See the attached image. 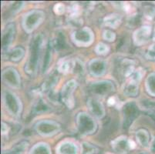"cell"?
I'll list each match as a JSON object with an SVG mask.
<instances>
[{
    "mask_svg": "<svg viewBox=\"0 0 155 154\" xmlns=\"http://www.w3.org/2000/svg\"><path fill=\"white\" fill-rule=\"evenodd\" d=\"M43 45L44 39L42 34H37L32 39L29 46V57L25 66V72L29 76H34L37 73Z\"/></svg>",
    "mask_w": 155,
    "mask_h": 154,
    "instance_id": "1",
    "label": "cell"
},
{
    "mask_svg": "<svg viewBox=\"0 0 155 154\" xmlns=\"http://www.w3.org/2000/svg\"><path fill=\"white\" fill-rule=\"evenodd\" d=\"M45 12L39 9H32L24 14L22 19V26L28 34L34 32L45 19Z\"/></svg>",
    "mask_w": 155,
    "mask_h": 154,
    "instance_id": "2",
    "label": "cell"
},
{
    "mask_svg": "<svg viewBox=\"0 0 155 154\" xmlns=\"http://www.w3.org/2000/svg\"><path fill=\"white\" fill-rule=\"evenodd\" d=\"M2 102L5 110L11 116L18 117L22 110V104L20 99L15 93L10 90H5L2 92Z\"/></svg>",
    "mask_w": 155,
    "mask_h": 154,
    "instance_id": "3",
    "label": "cell"
},
{
    "mask_svg": "<svg viewBox=\"0 0 155 154\" xmlns=\"http://www.w3.org/2000/svg\"><path fill=\"white\" fill-rule=\"evenodd\" d=\"M76 122L79 132L82 135H91L97 129V122L87 113H79L76 117Z\"/></svg>",
    "mask_w": 155,
    "mask_h": 154,
    "instance_id": "4",
    "label": "cell"
},
{
    "mask_svg": "<svg viewBox=\"0 0 155 154\" xmlns=\"http://www.w3.org/2000/svg\"><path fill=\"white\" fill-rule=\"evenodd\" d=\"M71 39L79 47H87L91 46L94 40V34L89 27H84L73 32Z\"/></svg>",
    "mask_w": 155,
    "mask_h": 154,
    "instance_id": "5",
    "label": "cell"
},
{
    "mask_svg": "<svg viewBox=\"0 0 155 154\" xmlns=\"http://www.w3.org/2000/svg\"><path fill=\"white\" fill-rule=\"evenodd\" d=\"M34 129L39 135L44 137H50L58 133L61 129V126L58 123L53 120H43L35 124Z\"/></svg>",
    "mask_w": 155,
    "mask_h": 154,
    "instance_id": "6",
    "label": "cell"
},
{
    "mask_svg": "<svg viewBox=\"0 0 155 154\" xmlns=\"http://www.w3.org/2000/svg\"><path fill=\"white\" fill-rule=\"evenodd\" d=\"M77 87V83L75 80H70L65 83L62 87L60 98L65 106L70 110L73 109L75 106V99L73 93Z\"/></svg>",
    "mask_w": 155,
    "mask_h": 154,
    "instance_id": "7",
    "label": "cell"
},
{
    "mask_svg": "<svg viewBox=\"0 0 155 154\" xmlns=\"http://www.w3.org/2000/svg\"><path fill=\"white\" fill-rule=\"evenodd\" d=\"M115 90L114 83L109 80H101L96 81L90 85V90L97 97H104L110 95Z\"/></svg>",
    "mask_w": 155,
    "mask_h": 154,
    "instance_id": "8",
    "label": "cell"
},
{
    "mask_svg": "<svg viewBox=\"0 0 155 154\" xmlns=\"http://www.w3.org/2000/svg\"><path fill=\"white\" fill-rule=\"evenodd\" d=\"M139 114L138 106L135 102H128L123 107V125L125 129L130 126Z\"/></svg>",
    "mask_w": 155,
    "mask_h": 154,
    "instance_id": "9",
    "label": "cell"
},
{
    "mask_svg": "<svg viewBox=\"0 0 155 154\" xmlns=\"http://www.w3.org/2000/svg\"><path fill=\"white\" fill-rule=\"evenodd\" d=\"M2 81L12 89H19L21 87L20 75L12 67L6 68L2 72Z\"/></svg>",
    "mask_w": 155,
    "mask_h": 154,
    "instance_id": "10",
    "label": "cell"
},
{
    "mask_svg": "<svg viewBox=\"0 0 155 154\" xmlns=\"http://www.w3.org/2000/svg\"><path fill=\"white\" fill-rule=\"evenodd\" d=\"M112 149L117 153H127L130 150L136 147V144L131 139H129L125 136H120L111 142Z\"/></svg>",
    "mask_w": 155,
    "mask_h": 154,
    "instance_id": "11",
    "label": "cell"
},
{
    "mask_svg": "<svg viewBox=\"0 0 155 154\" xmlns=\"http://www.w3.org/2000/svg\"><path fill=\"white\" fill-rule=\"evenodd\" d=\"M15 27L13 23H9L6 25V27L4 29L2 36V42H1V46H2V53H8L9 49H10L13 42L14 38H15Z\"/></svg>",
    "mask_w": 155,
    "mask_h": 154,
    "instance_id": "12",
    "label": "cell"
},
{
    "mask_svg": "<svg viewBox=\"0 0 155 154\" xmlns=\"http://www.w3.org/2000/svg\"><path fill=\"white\" fill-rule=\"evenodd\" d=\"M151 32L152 29L150 25H143L136 29L133 34V40L135 46H143L148 42Z\"/></svg>",
    "mask_w": 155,
    "mask_h": 154,
    "instance_id": "13",
    "label": "cell"
},
{
    "mask_svg": "<svg viewBox=\"0 0 155 154\" xmlns=\"http://www.w3.org/2000/svg\"><path fill=\"white\" fill-rule=\"evenodd\" d=\"M107 64L105 60L101 59H94L88 64L89 72L94 77L104 76L107 71Z\"/></svg>",
    "mask_w": 155,
    "mask_h": 154,
    "instance_id": "14",
    "label": "cell"
},
{
    "mask_svg": "<svg viewBox=\"0 0 155 154\" xmlns=\"http://www.w3.org/2000/svg\"><path fill=\"white\" fill-rule=\"evenodd\" d=\"M87 107H88L90 112L97 119H103L105 116L106 111L104 106L96 98H89L87 102Z\"/></svg>",
    "mask_w": 155,
    "mask_h": 154,
    "instance_id": "15",
    "label": "cell"
},
{
    "mask_svg": "<svg viewBox=\"0 0 155 154\" xmlns=\"http://www.w3.org/2000/svg\"><path fill=\"white\" fill-rule=\"evenodd\" d=\"M118 71L124 78H130L135 71V61L131 59H123L118 64Z\"/></svg>",
    "mask_w": 155,
    "mask_h": 154,
    "instance_id": "16",
    "label": "cell"
},
{
    "mask_svg": "<svg viewBox=\"0 0 155 154\" xmlns=\"http://www.w3.org/2000/svg\"><path fill=\"white\" fill-rule=\"evenodd\" d=\"M56 154H78V147L71 141H63L56 147Z\"/></svg>",
    "mask_w": 155,
    "mask_h": 154,
    "instance_id": "17",
    "label": "cell"
},
{
    "mask_svg": "<svg viewBox=\"0 0 155 154\" xmlns=\"http://www.w3.org/2000/svg\"><path fill=\"white\" fill-rule=\"evenodd\" d=\"M122 22V16L118 13H112L104 18V24L107 27L117 29Z\"/></svg>",
    "mask_w": 155,
    "mask_h": 154,
    "instance_id": "18",
    "label": "cell"
},
{
    "mask_svg": "<svg viewBox=\"0 0 155 154\" xmlns=\"http://www.w3.org/2000/svg\"><path fill=\"white\" fill-rule=\"evenodd\" d=\"M53 46L51 42H49L46 46V51H45L44 56H43V63H42V72L45 73L47 72L50 66V63L52 62V57H53Z\"/></svg>",
    "mask_w": 155,
    "mask_h": 154,
    "instance_id": "19",
    "label": "cell"
},
{
    "mask_svg": "<svg viewBox=\"0 0 155 154\" xmlns=\"http://www.w3.org/2000/svg\"><path fill=\"white\" fill-rule=\"evenodd\" d=\"M139 93V83L129 79L127 83L124 87V93L127 97H134L138 95Z\"/></svg>",
    "mask_w": 155,
    "mask_h": 154,
    "instance_id": "20",
    "label": "cell"
},
{
    "mask_svg": "<svg viewBox=\"0 0 155 154\" xmlns=\"http://www.w3.org/2000/svg\"><path fill=\"white\" fill-rule=\"evenodd\" d=\"M74 61H75V59H67V58L62 59L59 62L57 70L60 73H63V74H67V73H71V72L73 73V67H74Z\"/></svg>",
    "mask_w": 155,
    "mask_h": 154,
    "instance_id": "21",
    "label": "cell"
},
{
    "mask_svg": "<svg viewBox=\"0 0 155 154\" xmlns=\"http://www.w3.org/2000/svg\"><path fill=\"white\" fill-rule=\"evenodd\" d=\"M5 58L7 59H9L12 62H19L20 61L21 59L24 57V55H25V50L22 47L20 46H18V47H15L14 49H12V50L9 51L8 53H5ZM3 54V55H5Z\"/></svg>",
    "mask_w": 155,
    "mask_h": 154,
    "instance_id": "22",
    "label": "cell"
},
{
    "mask_svg": "<svg viewBox=\"0 0 155 154\" xmlns=\"http://www.w3.org/2000/svg\"><path fill=\"white\" fill-rule=\"evenodd\" d=\"M136 139L140 146L147 147L150 143V134L145 129H138L136 132Z\"/></svg>",
    "mask_w": 155,
    "mask_h": 154,
    "instance_id": "23",
    "label": "cell"
},
{
    "mask_svg": "<svg viewBox=\"0 0 155 154\" xmlns=\"http://www.w3.org/2000/svg\"><path fill=\"white\" fill-rule=\"evenodd\" d=\"M29 154H52L50 146L45 143H38L32 146Z\"/></svg>",
    "mask_w": 155,
    "mask_h": 154,
    "instance_id": "24",
    "label": "cell"
},
{
    "mask_svg": "<svg viewBox=\"0 0 155 154\" xmlns=\"http://www.w3.org/2000/svg\"><path fill=\"white\" fill-rule=\"evenodd\" d=\"M29 143L26 141H22L9 150L2 151V154H23L27 149Z\"/></svg>",
    "mask_w": 155,
    "mask_h": 154,
    "instance_id": "25",
    "label": "cell"
},
{
    "mask_svg": "<svg viewBox=\"0 0 155 154\" xmlns=\"http://www.w3.org/2000/svg\"><path fill=\"white\" fill-rule=\"evenodd\" d=\"M51 43L53 48H54L56 51L64 49L66 47V39H65L64 35L62 32H58Z\"/></svg>",
    "mask_w": 155,
    "mask_h": 154,
    "instance_id": "26",
    "label": "cell"
},
{
    "mask_svg": "<svg viewBox=\"0 0 155 154\" xmlns=\"http://www.w3.org/2000/svg\"><path fill=\"white\" fill-rule=\"evenodd\" d=\"M58 82V76L53 74L49 76V78L46 79L43 84L42 85V90L43 92H50L53 90V87Z\"/></svg>",
    "mask_w": 155,
    "mask_h": 154,
    "instance_id": "27",
    "label": "cell"
},
{
    "mask_svg": "<svg viewBox=\"0 0 155 154\" xmlns=\"http://www.w3.org/2000/svg\"><path fill=\"white\" fill-rule=\"evenodd\" d=\"M147 92L152 97H155V73H150L145 81Z\"/></svg>",
    "mask_w": 155,
    "mask_h": 154,
    "instance_id": "28",
    "label": "cell"
},
{
    "mask_svg": "<svg viewBox=\"0 0 155 154\" xmlns=\"http://www.w3.org/2000/svg\"><path fill=\"white\" fill-rule=\"evenodd\" d=\"M50 110V106L47 104L46 101L43 100V99H39L36 102V103L34 104L33 106V113L36 114L43 113Z\"/></svg>",
    "mask_w": 155,
    "mask_h": 154,
    "instance_id": "29",
    "label": "cell"
},
{
    "mask_svg": "<svg viewBox=\"0 0 155 154\" xmlns=\"http://www.w3.org/2000/svg\"><path fill=\"white\" fill-rule=\"evenodd\" d=\"M85 65L80 59H76L74 61V67H73V73H75L76 75L81 76H84L85 73Z\"/></svg>",
    "mask_w": 155,
    "mask_h": 154,
    "instance_id": "30",
    "label": "cell"
},
{
    "mask_svg": "<svg viewBox=\"0 0 155 154\" xmlns=\"http://www.w3.org/2000/svg\"><path fill=\"white\" fill-rule=\"evenodd\" d=\"M81 152L82 154H95L97 152V148L90 143L83 142L81 143Z\"/></svg>",
    "mask_w": 155,
    "mask_h": 154,
    "instance_id": "31",
    "label": "cell"
},
{
    "mask_svg": "<svg viewBox=\"0 0 155 154\" xmlns=\"http://www.w3.org/2000/svg\"><path fill=\"white\" fill-rule=\"evenodd\" d=\"M143 16L148 20H152L155 18V6L152 5H146L143 6Z\"/></svg>",
    "mask_w": 155,
    "mask_h": 154,
    "instance_id": "32",
    "label": "cell"
},
{
    "mask_svg": "<svg viewBox=\"0 0 155 154\" xmlns=\"http://www.w3.org/2000/svg\"><path fill=\"white\" fill-rule=\"evenodd\" d=\"M95 53L97 55L100 56H106L110 52V47L107 44L104 43V42H99L98 44L96 46L95 49Z\"/></svg>",
    "mask_w": 155,
    "mask_h": 154,
    "instance_id": "33",
    "label": "cell"
},
{
    "mask_svg": "<svg viewBox=\"0 0 155 154\" xmlns=\"http://www.w3.org/2000/svg\"><path fill=\"white\" fill-rule=\"evenodd\" d=\"M103 38L107 42H114L116 39V34L110 29H105L103 32Z\"/></svg>",
    "mask_w": 155,
    "mask_h": 154,
    "instance_id": "34",
    "label": "cell"
},
{
    "mask_svg": "<svg viewBox=\"0 0 155 154\" xmlns=\"http://www.w3.org/2000/svg\"><path fill=\"white\" fill-rule=\"evenodd\" d=\"M146 58L151 61H155V43L148 47L146 53Z\"/></svg>",
    "mask_w": 155,
    "mask_h": 154,
    "instance_id": "35",
    "label": "cell"
},
{
    "mask_svg": "<svg viewBox=\"0 0 155 154\" xmlns=\"http://www.w3.org/2000/svg\"><path fill=\"white\" fill-rule=\"evenodd\" d=\"M55 13L57 15H63L65 12V5L63 3H57L54 5L53 8Z\"/></svg>",
    "mask_w": 155,
    "mask_h": 154,
    "instance_id": "36",
    "label": "cell"
},
{
    "mask_svg": "<svg viewBox=\"0 0 155 154\" xmlns=\"http://www.w3.org/2000/svg\"><path fill=\"white\" fill-rule=\"evenodd\" d=\"M9 133V126L5 123L2 122V135H6Z\"/></svg>",
    "mask_w": 155,
    "mask_h": 154,
    "instance_id": "37",
    "label": "cell"
},
{
    "mask_svg": "<svg viewBox=\"0 0 155 154\" xmlns=\"http://www.w3.org/2000/svg\"><path fill=\"white\" fill-rule=\"evenodd\" d=\"M116 100H115V97H110L109 99H108V102L107 103L109 106H114L115 105V103H116Z\"/></svg>",
    "mask_w": 155,
    "mask_h": 154,
    "instance_id": "38",
    "label": "cell"
},
{
    "mask_svg": "<svg viewBox=\"0 0 155 154\" xmlns=\"http://www.w3.org/2000/svg\"><path fill=\"white\" fill-rule=\"evenodd\" d=\"M150 148H151V150L153 151V152H155V138H154V139L153 140V142H152Z\"/></svg>",
    "mask_w": 155,
    "mask_h": 154,
    "instance_id": "39",
    "label": "cell"
}]
</instances>
